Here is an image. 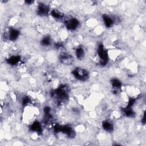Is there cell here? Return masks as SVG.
Segmentation results:
<instances>
[{
  "mask_svg": "<svg viewBox=\"0 0 146 146\" xmlns=\"http://www.w3.org/2000/svg\"><path fill=\"white\" fill-rule=\"evenodd\" d=\"M60 61L64 64H70L73 61L72 56L67 53H62L59 56Z\"/></svg>",
  "mask_w": 146,
  "mask_h": 146,
  "instance_id": "obj_5",
  "label": "cell"
},
{
  "mask_svg": "<svg viewBox=\"0 0 146 146\" xmlns=\"http://www.w3.org/2000/svg\"><path fill=\"white\" fill-rule=\"evenodd\" d=\"M54 95L58 101L62 102L66 100L68 98V94L66 90L64 89V87H60L56 89L54 92Z\"/></svg>",
  "mask_w": 146,
  "mask_h": 146,
  "instance_id": "obj_3",
  "label": "cell"
},
{
  "mask_svg": "<svg viewBox=\"0 0 146 146\" xmlns=\"http://www.w3.org/2000/svg\"><path fill=\"white\" fill-rule=\"evenodd\" d=\"M41 44L43 46H47L51 44V39L48 36L44 37L41 40Z\"/></svg>",
  "mask_w": 146,
  "mask_h": 146,
  "instance_id": "obj_14",
  "label": "cell"
},
{
  "mask_svg": "<svg viewBox=\"0 0 146 146\" xmlns=\"http://www.w3.org/2000/svg\"><path fill=\"white\" fill-rule=\"evenodd\" d=\"M51 14L55 19H62L63 18V15L60 13H59V12H58V11H56L55 10H52L51 12Z\"/></svg>",
  "mask_w": 146,
  "mask_h": 146,
  "instance_id": "obj_15",
  "label": "cell"
},
{
  "mask_svg": "<svg viewBox=\"0 0 146 146\" xmlns=\"http://www.w3.org/2000/svg\"><path fill=\"white\" fill-rule=\"evenodd\" d=\"M103 127L104 130L108 132H111L113 129V125L112 123L109 121H104L103 123Z\"/></svg>",
  "mask_w": 146,
  "mask_h": 146,
  "instance_id": "obj_11",
  "label": "cell"
},
{
  "mask_svg": "<svg viewBox=\"0 0 146 146\" xmlns=\"http://www.w3.org/2000/svg\"><path fill=\"white\" fill-rule=\"evenodd\" d=\"M20 60V56L18 55H14L10 56L7 59V63L10 65H15L17 64Z\"/></svg>",
  "mask_w": 146,
  "mask_h": 146,
  "instance_id": "obj_10",
  "label": "cell"
},
{
  "mask_svg": "<svg viewBox=\"0 0 146 146\" xmlns=\"http://www.w3.org/2000/svg\"><path fill=\"white\" fill-rule=\"evenodd\" d=\"M19 35V31L18 30L12 29L10 30L9 33V39L11 41H14L18 38Z\"/></svg>",
  "mask_w": 146,
  "mask_h": 146,
  "instance_id": "obj_7",
  "label": "cell"
},
{
  "mask_svg": "<svg viewBox=\"0 0 146 146\" xmlns=\"http://www.w3.org/2000/svg\"><path fill=\"white\" fill-rule=\"evenodd\" d=\"M37 13L40 16L47 15L49 13L48 7L43 3H40L37 9Z\"/></svg>",
  "mask_w": 146,
  "mask_h": 146,
  "instance_id": "obj_6",
  "label": "cell"
},
{
  "mask_svg": "<svg viewBox=\"0 0 146 146\" xmlns=\"http://www.w3.org/2000/svg\"><path fill=\"white\" fill-rule=\"evenodd\" d=\"M65 25L68 30H74L79 26V22L76 18H71L65 22Z\"/></svg>",
  "mask_w": 146,
  "mask_h": 146,
  "instance_id": "obj_4",
  "label": "cell"
},
{
  "mask_svg": "<svg viewBox=\"0 0 146 146\" xmlns=\"http://www.w3.org/2000/svg\"><path fill=\"white\" fill-rule=\"evenodd\" d=\"M30 129L33 131L40 133L42 132V126L41 124L38 122V121H35L30 126Z\"/></svg>",
  "mask_w": 146,
  "mask_h": 146,
  "instance_id": "obj_9",
  "label": "cell"
},
{
  "mask_svg": "<svg viewBox=\"0 0 146 146\" xmlns=\"http://www.w3.org/2000/svg\"><path fill=\"white\" fill-rule=\"evenodd\" d=\"M103 20L105 26L107 27H111L113 25L114 22L113 19L107 14H104L103 15Z\"/></svg>",
  "mask_w": 146,
  "mask_h": 146,
  "instance_id": "obj_8",
  "label": "cell"
},
{
  "mask_svg": "<svg viewBox=\"0 0 146 146\" xmlns=\"http://www.w3.org/2000/svg\"><path fill=\"white\" fill-rule=\"evenodd\" d=\"M111 84H112L113 88H114V89H115V90L120 89L121 86V83L120 82V81L119 80H118L117 79H112L111 81Z\"/></svg>",
  "mask_w": 146,
  "mask_h": 146,
  "instance_id": "obj_13",
  "label": "cell"
},
{
  "mask_svg": "<svg viewBox=\"0 0 146 146\" xmlns=\"http://www.w3.org/2000/svg\"><path fill=\"white\" fill-rule=\"evenodd\" d=\"M97 52H98V56H99L101 60L100 63L103 64V65H105L108 61V53L106 51V49L102 44H100L99 45Z\"/></svg>",
  "mask_w": 146,
  "mask_h": 146,
  "instance_id": "obj_2",
  "label": "cell"
},
{
  "mask_svg": "<svg viewBox=\"0 0 146 146\" xmlns=\"http://www.w3.org/2000/svg\"><path fill=\"white\" fill-rule=\"evenodd\" d=\"M75 54H76V58L79 59H82L84 57V54H85L84 51L82 47H79L76 49Z\"/></svg>",
  "mask_w": 146,
  "mask_h": 146,
  "instance_id": "obj_12",
  "label": "cell"
},
{
  "mask_svg": "<svg viewBox=\"0 0 146 146\" xmlns=\"http://www.w3.org/2000/svg\"><path fill=\"white\" fill-rule=\"evenodd\" d=\"M74 77L79 80H86L88 77V72L85 69L82 68H76L72 71Z\"/></svg>",
  "mask_w": 146,
  "mask_h": 146,
  "instance_id": "obj_1",
  "label": "cell"
}]
</instances>
